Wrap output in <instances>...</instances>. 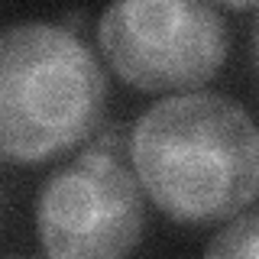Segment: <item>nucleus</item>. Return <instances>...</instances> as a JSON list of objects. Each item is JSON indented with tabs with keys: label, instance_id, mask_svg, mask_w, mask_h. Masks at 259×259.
I'll return each instance as SVG.
<instances>
[{
	"label": "nucleus",
	"instance_id": "3",
	"mask_svg": "<svg viewBox=\"0 0 259 259\" xmlns=\"http://www.w3.org/2000/svg\"><path fill=\"white\" fill-rule=\"evenodd\" d=\"M97 39L110 68L140 91H188L227 59V23L194 0H126L101 16Z\"/></svg>",
	"mask_w": 259,
	"mask_h": 259
},
{
	"label": "nucleus",
	"instance_id": "7",
	"mask_svg": "<svg viewBox=\"0 0 259 259\" xmlns=\"http://www.w3.org/2000/svg\"><path fill=\"white\" fill-rule=\"evenodd\" d=\"M10 259H20V256H10Z\"/></svg>",
	"mask_w": 259,
	"mask_h": 259
},
{
	"label": "nucleus",
	"instance_id": "1",
	"mask_svg": "<svg viewBox=\"0 0 259 259\" xmlns=\"http://www.w3.org/2000/svg\"><path fill=\"white\" fill-rule=\"evenodd\" d=\"M133 168L143 191L178 224L233 217L259 194V126L224 94H175L136 120Z\"/></svg>",
	"mask_w": 259,
	"mask_h": 259
},
{
	"label": "nucleus",
	"instance_id": "6",
	"mask_svg": "<svg viewBox=\"0 0 259 259\" xmlns=\"http://www.w3.org/2000/svg\"><path fill=\"white\" fill-rule=\"evenodd\" d=\"M253 55H256V68H259V20L253 26Z\"/></svg>",
	"mask_w": 259,
	"mask_h": 259
},
{
	"label": "nucleus",
	"instance_id": "5",
	"mask_svg": "<svg viewBox=\"0 0 259 259\" xmlns=\"http://www.w3.org/2000/svg\"><path fill=\"white\" fill-rule=\"evenodd\" d=\"M204 259H259V210L227 224L210 240Z\"/></svg>",
	"mask_w": 259,
	"mask_h": 259
},
{
	"label": "nucleus",
	"instance_id": "2",
	"mask_svg": "<svg viewBox=\"0 0 259 259\" xmlns=\"http://www.w3.org/2000/svg\"><path fill=\"white\" fill-rule=\"evenodd\" d=\"M107 107L94 52L55 23H16L0 39V152L36 165L91 140Z\"/></svg>",
	"mask_w": 259,
	"mask_h": 259
},
{
	"label": "nucleus",
	"instance_id": "4",
	"mask_svg": "<svg viewBox=\"0 0 259 259\" xmlns=\"http://www.w3.org/2000/svg\"><path fill=\"white\" fill-rule=\"evenodd\" d=\"M143 227L140 178L101 149L52 172L36 201V230L49 259H126Z\"/></svg>",
	"mask_w": 259,
	"mask_h": 259
}]
</instances>
